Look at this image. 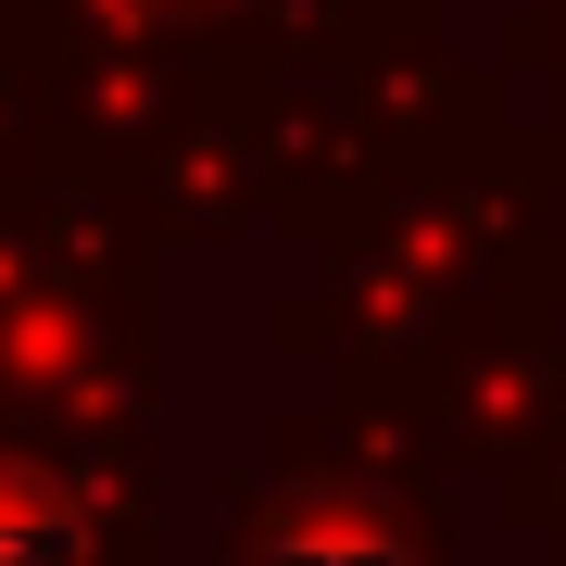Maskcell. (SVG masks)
I'll return each instance as SVG.
<instances>
[{"label":"cell","instance_id":"7a4b0ae2","mask_svg":"<svg viewBox=\"0 0 566 566\" xmlns=\"http://www.w3.org/2000/svg\"><path fill=\"white\" fill-rule=\"evenodd\" d=\"M264 566H403V542H378V528H353V516H290L277 542H264Z\"/></svg>","mask_w":566,"mask_h":566},{"label":"cell","instance_id":"6da1fadb","mask_svg":"<svg viewBox=\"0 0 566 566\" xmlns=\"http://www.w3.org/2000/svg\"><path fill=\"white\" fill-rule=\"evenodd\" d=\"M0 566H88L76 491L39 479V465H0Z\"/></svg>","mask_w":566,"mask_h":566}]
</instances>
